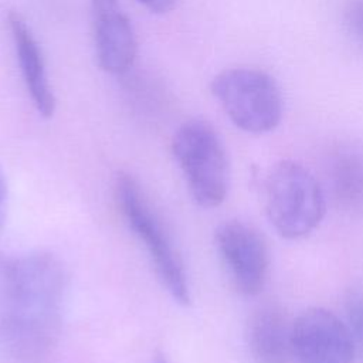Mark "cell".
<instances>
[{"instance_id":"6da1fadb","label":"cell","mask_w":363,"mask_h":363,"mask_svg":"<svg viewBox=\"0 0 363 363\" xmlns=\"http://www.w3.org/2000/svg\"><path fill=\"white\" fill-rule=\"evenodd\" d=\"M65 295L67 274L55 255L31 251L0 261V357L44 359L60 337Z\"/></svg>"},{"instance_id":"7a4b0ae2","label":"cell","mask_w":363,"mask_h":363,"mask_svg":"<svg viewBox=\"0 0 363 363\" xmlns=\"http://www.w3.org/2000/svg\"><path fill=\"white\" fill-rule=\"evenodd\" d=\"M115 199L128 225L143 242L166 291L177 303L189 305L190 286L180 252L139 182L121 172L115 180Z\"/></svg>"},{"instance_id":"3957f363","label":"cell","mask_w":363,"mask_h":363,"mask_svg":"<svg viewBox=\"0 0 363 363\" xmlns=\"http://www.w3.org/2000/svg\"><path fill=\"white\" fill-rule=\"evenodd\" d=\"M325 208L322 187L303 164L282 160L269 170L265 182V211L281 237H306L322 221Z\"/></svg>"},{"instance_id":"277c9868","label":"cell","mask_w":363,"mask_h":363,"mask_svg":"<svg viewBox=\"0 0 363 363\" xmlns=\"http://www.w3.org/2000/svg\"><path fill=\"white\" fill-rule=\"evenodd\" d=\"M172 152L193 200L204 208L220 206L228 191L230 170L224 145L211 123L184 122L173 135Z\"/></svg>"},{"instance_id":"5b68a950","label":"cell","mask_w":363,"mask_h":363,"mask_svg":"<svg viewBox=\"0 0 363 363\" xmlns=\"http://www.w3.org/2000/svg\"><path fill=\"white\" fill-rule=\"evenodd\" d=\"M211 92L225 115L248 133H265L278 126L284 99L275 79L257 68L235 67L218 72Z\"/></svg>"},{"instance_id":"8992f818","label":"cell","mask_w":363,"mask_h":363,"mask_svg":"<svg viewBox=\"0 0 363 363\" xmlns=\"http://www.w3.org/2000/svg\"><path fill=\"white\" fill-rule=\"evenodd\" d=\"M214 241L235 291L257 296L269 272V251L261 233L248 223L228 220L217 227Z\"/></svg>"},{"instance_id":"52a82bcc","label":"cell","mask_w":363,"mask_h":363,"mask_svg":"<svg viewBox=\"0 0 363 363\" xmlns=\"http://www.w3.org/2000/svg\"><path fill=\"white\" fill-rule=\"evenodd\" d=\"M292 347L299 363H353L356 352L349 326L323 308H309L294 320Z\"/></svg>"},{"instance_id":"ba28073f","label":"cell","mask_w":363,"mask_h":363,"mask_svg":"<svg viewBox=\"0 0 363 363\" xmlns=\"http://www.w3.org/2000/svg\"><path fill=\"white\" fill-rule=\"evenodd\" d=\"M91 24L98 65L108 74H123L136 58L133 26L119 0H91Z\"/></svg>"},{"instance_id":"9c48e42d","label":"cell","mask_w":363,"mask_h":363,"mask_svg":"<svg viewBox=\"0 0 363 363\" xmlns=\"http://www.w3.org/2000/svg\"><path fill=\"white\" fill-rule=\"evenodd\" d=\"M292 323L285 309L277 302H264L252 311L245 336L255 363H291Z\"/></svg>"},{"instance_id":"30bf717a","label":"cell","mask_w":363,"mask_h":363,"mask_svg":"<svg viewBox=\"0 0 363 363\" xmlns=\"http://www.w3.org/2000/svg\"><path fill=\"white\" fill-rule=\"evenodd\" d=\"M7 24L20 64V71L33 105L41 116L51 118L55 111V96L47 77L41 47L38 45L31 27L17 11L9 13Z\"/></svg>"},{"instance_id":"8fae6325","label":"cell","mask_w":363,"mask_h":363,"mask_svg":"<svg viewBox=\"0 0 363 363\" xmlns=\"http://www.w3.org/2000/svg\"><path fill=\"white\" fill-rule=\"evenodd\" d=\"M328 180L333 200L342 210L363 214V149H336L328 163Z\"/></svg>"},{"instance_id":"7c38bea8","label":"cell","mask_w":363,"mask_h":363,"mask_svg":"<svg viewBox=\"0 0 363 363\" xmlns=\"http://www.w3.org/2000/svg\"><path fill=\"white\" fill-rule=\"evenodd\" d=\"M345 308L354 346L363 354V286H354L347 292Z\"/></svg>"},{"instance_id":"4fadbf2b","label":"cell","mask_w":363,"mask_h":363,"mask_svg":"<svg viewBox=\"0 0 363 363\" xmlns=\"http://www.w3.org/2000/svg\"><path fill=\"white\" fill-rule=\"evenodd\" d=\"M345 21L352 34L363 41V0H353L346 11Z\"/></svg>"},{"instance_id":"5bb4252c","label":"cell","mask_w":363,"mask_h":363,"mask_svg":"<svg viewBox=\"0 0 363 363\" xmlns=\"http://www.w3.org/2000/svg\"><path fill=\"white\" fill-rule=\"evenodd\" d=\"M142 6H145L149 11L156 13V14H166L172 11L179 0H138Z\"/></svg>"},{"instance_id":"9a60e30c","label":"cell","mask_w":363,"mask_h":363,"mask_svg":"<svg viewBox=\"0 0 363 363\" xmlns=\"http://www.w3.org/2000/svg\"><path fill=\"white\" fill-rule=\"evenodd\" d=\"M7 200H9V191H7V180L4 176V172L0 166V237L3 233V227L6 223V214H7ZM1 261V258H0Z\"/></svg>"},{"instance_id":"2e32d148","label":"cell","mask_w":363,"mask_h":363,"mask_svg":"<svg viewBox=\"0 0 363 363\" xmlns=\"http://www.w3.org/2000/svg\"><path fill=\"white\" fill-rule=\"evenodd\" d=\"M150 363H169V362H167V359H166V356L163 353H156Z\"/></svg>"}]
</instances>
